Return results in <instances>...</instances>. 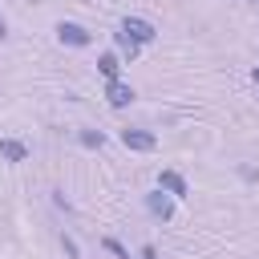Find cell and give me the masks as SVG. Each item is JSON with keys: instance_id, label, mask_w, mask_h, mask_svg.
Listing matches in <instances>:
<instances>
[{"instance_id": "obj_1", "label": "cell", "mask_w": 259, "mask_h": 259, "mask_svg": "<svg viewBox=\"0 0 259 259\" xmlns=\"http://www.w3.org/2000/svg\"><path fill=\"white\" fill-rule=\"evenodd\" d=\"M57 36H61V45H73V49H85L93 36H89V28H81V24H73V20H61L57 24Z\"/></svg>"}, {"instance_id": "obj_2", "label": "cell", "mask_w": 259, "mask_h": 259, "mask_svg": "<svg viewBox=\"0 0 259 259\" xmlns=\"http://www.w3.org/2000/svg\"><path fill=\"white\" fill-rule=\"evenodd\" d=\"M121 32H130L138 45H150V40L158 36V32H154V24H150V20H142V16H125V20H121Z\"/></svg>"}, {"instance_id": "obj_3", "label": "cell", "mask_w": 259, "mask_h": 259, "mask_svg": "<svg viewBox=\"0 0 259 259\" xmlns=\"http://www.w3.org/2000/svg\"><path fill=\"white\" fill-rule=\"evenodd\" d=\"M121 142H125V150H138V154H150L158 146V138L150 130H121Z\"/></svg>"}, {"instance_id": "obj_4", "label": "cell", "mask_w": 259, "mask_h": 259, "mask_svg": "<svg viewBox=\"0 0 259 259\" xmlns=\"http://www.w3.org/2000/svg\"><path fill=\"white\" fill-rule=\"evenodd\" d=\"M158 186H162L170 198H186V194H190L186 178H182V174H174V170H162V174H158Z\"/></svg>"}, {"instance_id": "obj_5", "label": "cell", "mask_w": 259, "mask_h": 259, "mask_svg": "<svg viewBox=\"0 0 259 259\" xmlns=\"http://www.w3.org/2000/svg\"><path fill=\"white\" fill-rule=\"evenodd\" d=\"M105 97H109V105H113V109H121V105H130V101H134V89H130L125 81H117V77H113V81H105Z\"/></svg>"}, {"instance_id": "obj_6", "label": "cell", "mask_w": 259, "mask_h": 259, "mask_svg": "<svg viewBox=\"0 0 259 259\" xmlns=\"http://www.w3.org/2000/svg\"><path fill=\"white\" fill-rule=\"evenodd\" d=\"M0 158L4 162H24L28 158V146L16 142V138H0Z\"/></svg>"}, {"instance_id": "obj_7", "label": "cell", "mask_w": 259, "mask_h": 259, "mask_svg": "<svg viewBox=\"0 0 259 259\" xmlns=\"http://www.w3.org/2000/svg\"><path fill=\"white\" fill-rule=\"evenodd\" d=\"M146 210H150L154 219H170V198L162 194V186H158L154 194H146Z\"/></svg>"}, {"instance_id": "obj_8", "label": "cell", "mask_w": 259, "mask_h": 259, "mask_svg": "<svg viewBox=\"0 0 259 259\" xmlns=\"http://www.w3.org/2000/svg\"><path fill=\"white\" fill-rule=\"evenodd\" d=\"M113 45H117V53H121L125 61H134V57H138V40H134L130 32H113Z\"/></svg>"}, {"instance_id": "obj_9", "label": "cell", "mask_w": 259, "mask_h": 259, "mask_svg": "<svg viewBox=\"0 0 259 259\" xmlns=\"http://www.w3.org/2000/svg\"><path fill=\"white\" fill-rule=\"evenodd\" d=\"M97 69H101V77H105V81H113V77H117V69H121L117 53H101V57H97Z\"/></svg>"}, {"instance_id": "obj_10", "label": "cell", "mask_w": 259, "mask_h": 259, "mask_svg": "<svg viewBox=\"0 0 259 259\" xmlns=\"http://www.w3.org/2000/svg\"><path fill=\"white\" fill-rule=\"evenodd\" d=\"M101 142H105V134H101V130H81V146H89V150H97Z\"/></svg>"}, {"instance_id": "obj_11", "label": "cell", "mask_w": 259, "mask_h": 259, "mask_svg": "<svg viewBox=\"0 0 259 259\" xmlns=\"http://www.w3.org/2000/svg\"><path fill=\"white\" fill-rule=\"evenodd\" d=\"M61 247H65V255H69V259H81V251H77V243H73L69 235H61Z\"/></svg>"}, {"instance_id": "obj_12", "label": "cell", "mask_w": 259, "mask_h": 259, "mask_svg": "<svg viewBox=\"0 0 259 259\" xmlns=\"http://www.w3.org/2000/svg\"><path fill=\"white\" fill-rule=\"evenodd\" d=\"M105 247H109V251H113V255H117V259H130V251H125V247H121V243H117V239H105Z\"/></svg>"}, {"instance_id": "obj_13", "label": "cell", "mask_w": 259, "mask_h": 259, "mask_svg": "<svg viewBox=\"0 0 259 259\" xmlns=\"http://www.w3.org/2000/svg\"><path fill=\"white\" fill-rule=\"evenodd\" d=\"M251 81H255V85H259V69H255V73H251Z\"/></svg>"}, {"instance_id": "obj_14", "label": "cell", "mask_w": 259, "mask_h": 259, "mask_svg": "<svg viewBox=\"0 0 259 259\" xmlns=\"http://www.w3.org/2000/svg\"><path fill=\"white\" fill-rule=\"evenodd\" d=\"M4 32H8V28H4V16H0V36H4Z\"/></svg>"}]
</instances>
